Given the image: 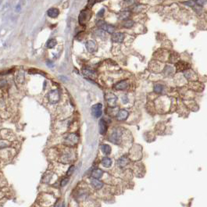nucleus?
I'll list each match as a JSON object with an SVG mask.
<instances>
[{"label":"nucleus","instance_id":"nucleus-1","mask_svg":"<svg viewBox=\"0 0 207 207\" xmlns=\"http://www.w3.org/2000/svg\"><path fill=\"white\" fill-rule=\"evenodd\" d=\"M122 138V131L118 128H116L114 130H112L111 134L109 136V140L110 142H112L113 144H116L118 145L120 143Z\"/></svg>","mask_w":207,"mask_h":207},{"label":"nucleus","instance_id":"nucleus-2","mask_svg":"<svg viewBox=\"0 0 207 207\" xmlns=\"http://www.w3.org/2000/svg\"><path fill=\"white\" fill-rule=\"evenodd\" d=\"M97 26L102 30H103L104 31H106V32L110 33V34H113L116 31V27L114 26L107 24L103 21H98Z\"/></svg>","mask_w":207,"mask_h":207},{"label":"nucleus","instance_id":"nucleus-3","mask_svg":"<svg viewBox=\"0 0 207 207\" xmlns=\"http://www.w3.org/2000/svg\"><path fill=\"white\" fill-rule=\"evenodd\" d=\"M60 99V94L58 90H52L48 94V99L51 103H56L59 101Z\"/></svg>","mask_w":207,"mask_h":207},{"label":"nucleus","instance_id":"nucleus-4","mask_svg":"<svg viewBox=\"0 0 207 207\" xmlns=\"http://www.w3.org/2000/svg\"><path fill=\"white\" fill-rule=\"evenodd\" d=\"M91 16H92V13L88 9L81 11L79 15V23L81 24H85L86 22H88L90 20Z\"/></svg>","mask_w":207,"mask_h":207},{"label":"nucleus","instance_id":"nucleus-5","mask_svg":"<svg viewBox=\"0 0 207 207\" xmlns=\"http://www.w3.org/2000/svg\"><path fill=\"white\" fill-rule=\"evenodd\" d=\"M78 142V136L76 134H70L68 136L65 138L66 145L70 146H74Z\"/></svg>","mask_w":207,"mask_h":207},{"label":"nucleus","instance_id":"nucleus-6","mask_svg":"<svg viewBox=\"0 0 207 207\" xmlns=\"http://www.w3.org/2000/svg\"><path fill=\"white\" fill-rule=\"evenodd\" d=\"M92 113L95 118L100 117L102 116V113H103V105L101 103H97L94 105L92 107Z\"/></svg>","mask_w":207,"mask_h":207},{"label":"nucleus","instance_id":"nucleus-7","mask_svg":"<svg viewBox=\"0 0 207 207\" xmlns=\"http://www.w3.org/2000/svg\"><path fill=\"white\" fill-rule=\"evenodd\" d=\"M15 81H16V83L17 85H23L24 82V71L22 70H20L18 71L17 73H16V75H15Z\"/></svg>","mask_w":207,"mask_h":207},{"label":"nucleus","instance_id":"nucleus-8","mask_svg":"<svg viewBox=\"0 0 207 207\" xmlns=\"http://www.w3.org/2000/svg\"><path fill=\"white\" fill-rule=\"evenodd\" d=\"M106 99L107 103L110 106V107L115 106L116 103V101H117V98L115 95H113L112 93H108L106 95Z\"/></svg>","mask_w":207,"mask_h":207},{"label":"nucleus","instance_id":"nucleus-9","mask_svg":"<svg viewBox=\"0 0 207 207\" xmlns=\"http://www.w3.org/2000/svg\"><path fill=\"white\" fill-rule=\"evenodd\" d=\"M124 38H125V36L123 33L116 32L112 34L111 39H112V41L115 43H121L124 41Z\"/></svg>","mask_w":207,"mask_h":207},{"label":"nucleus","instance_id":"nucleus-10","mask_svg":"<svg viewBox=\"0 0 207 207\" xmlns=\"http://www.w3.org/2000/svg\"><path fill=\"white\" fill-rule=\"evenodd\" d=\"M86 48L89 53H95L97 50V44L95 41L93 40H89L86 42Z\"/></svg>","mask_w":207,"mask_h":207},{"label":"nucleus","instance_id":"nucleus-11","mask_svg":"<svg viewBox=\"0 0 207 207\" xmlns=\"http://www.w3.org/2000/svg\"><path fill=\"white\" fill-rule=\"evenodd\" d=\"M129 112L126 110H119V112L116 114V119L120 121H124L128 117Z\"/></svg>","mask_w":207,"mask_h":207},{"label":"nucleus","instance_id":"nucleus-12","mask_svg":"<svg viewBox=\"0 0 207 207\" xmlns=\"http://www.w3.org/2000/svg\"><path fill=\"white\" fill-rule=\"evenodd\" d=\"M128 85H129V84L127 80L121 81L116 84L114 85V89L116 90H125L128 88Z\"/></svg>","mask_w":207,"mask_h":207},{"label":"nucleus","instance_id":"nucleus-13","mask_svg":"<svg viewBox=\"0 0 207 207\" xmlns=\"http://www.w3.org/2000/svg\"><path fill=\"white\" fill-rule=\"evenodd\" d=\"M91 184L94 188L97 190L101 189L103 187V183L100 181L99 179H96V178H92L91 179Z\"/></svg>","mask_w":207,"mask_h":207},{"label":"nucleus","instance_id":"nucleus-14","mask_svg":"<svg viewBox=\"0 0 207 207\" xmlns=\"http://www.w3.org/2000/svg\"><path fill=\"white\" fill-rule=\"evenodd\" d=\"M99 132L101 134H105L107 130V124L103 119H101L99 121Z\"/></svg>","mask_w":207,"mask_h":207},{"label":"nucleus","instance_id":"nucleus-15","mask_svg":"<svg viewBox=\"0 0 207 207\" xmlns=\"http://www.w3.org/2000/svg\"><path fill=\"white\" fill-rule=\"evenodd\" d=\"M82 73L85 77H89V78H95L96 77V73L90 69H84L82 71Z\"/></svg>","mask_w":207,"mask_h":207},{"label":"nucleus","instance_id":"nucleus-16","mask_svg":"<svg viewBox=\"0 0 207 207\" xmlns=\"http://www.w3.org/2000/svg\"><path fill=\"white\" fill-rule=\"evenodd\" d=\"M48 16L51 18H56L59 14V9L57 8H51L47 11Z\"/></svg>","mask_w":207,"mask_h":207},{"label":"nucleus","instance_id":"nucleus-17","mask_svg":"<svg viewBox=\"0 0 207 207\" xmlns=\"http://www.w3.org/2000/svg\"><path fill=\"white\" fill-rule=\"evenodd\" d=\"M103 171L101 169H95L92 173V177L93 178H96V179H99L103 177Z\"/></svg>","mask_w":207,"mask_h":207},{"label":"nucleus","instance_id":"nucleus-18","mask_svg":"<svg viewBox=\"0 0 207 207\" xmlns=\"http://www.w3.org/2000/svg\"><path fill=\"white\" fill-rule=\"evenodd\" d=\"M112 160L110 158H109V157H104L103 160H102V165L104 167H106V168H110V166H112Z\"/></svg>","mask_w":207,"mask_h":207},{"label":"nucleus","instance_id":"nucleus-19","mask_svg":"<svg viewBox=\"0 0 207 207\" xmlns=\"http://www.w3.org/2000/svg\"><path fill=\"white\" fill-rule=\"evenodd\" d=\"M188 64L186 63H184V61H179L176 64V67H177L178 71H185L187 69H188Z\"/></svg>","mask_w":207,"mask_h":207},{"label":"nucleus","instance_id":"nucleus-20","mask_svg":"<svg viewBox=\"0 0 207 207\" xmlns=\"http://www.w3.org/2000/svg\"><path fill=\"white\" fill-rule=\"evenodd\" d=\"M101 150L103 152V153L105 154V155H110L111 153L112 148L110 147V145H107V144H103L101 146Z\"/></svg>","mask_w":207,"mask_h":207},{"label":"nucleus","instance_id":"nucleus-21","mask_svg":"<svg viewBox=\"0 0 207 207\" xmlns=\"http://www.w3.org/2000/svg\"><path fill=\"white\" fill-rule=\"evenodd\" d=\"M128 163V159L126 156H122L117 161V165L120 167H124Z\"/></svg>","mask_w":207,"mask_h":207},{"label":"nucleus","instance_id":"nucleus-22","mask_svg":"<svg viewBox=\"0 0 207 207\" xmlns=\"http://www.w3.org/2000/svg\"><path fill=\"white\" fill-rule=\"evenodd\" d=\"M163 90V85H161V84H156L154 85V92L156 93H158V94H160L162 93Z\"/></svg>","mask_w":207,"mask_h":207},{"label":"nucleus","instance_id":"nucleus-23","mask_svg":"<svg viewBox=\"0 0 207 207\" xmlns=\"http://www.w3.org/2000/svg\"><path fill=\"white\" fill-rule=\"evenodd\" d=\"M94 35L99 38H105L106 37V33L103 30H96L94 33Z\"/></svg>","mask_w":207,"mask_h":207},{"label":"nucleus","instance_id":"nucleus-24","mask_svg":"<svg viewBox=\"0 0 207 207\" xmlns=\"http://www.w3.org/2000/svg\"><path fill=\"white\" fill-rule=\"evenodd\" d=\"M57 42H56V40L54 39H52L50 40H49L47 42V47L49 49H53L56 45Z\"/></svg>","mask_w":207,"mask_h":207},{"label":"nucleus","instance_id":"nucleus-25","mask_svg":"<svg viewBox=\"0 0 207 207\" xmlns=\"http://www.w3.org/2000/svg\"><path fill=\"white\" fill-rule=\"evenodd\" d=\"M129 16H130V13L127 12V11H124V12L120 13V19L124 20V19L128 18Z\"/></svg>","mask_w":207,"mask_h":207},{"label":"nucleus","instance_id":"nucleus-26","mask_svg":"<svg viewBox=\"0 0 207 207\" xmlns=\"http://www.w3.org/2000/svg\"><path fill=\"white\" fill-rule=\"evenodd\" d=\"M133 24L134 22L132 21H130V20H128V21H125L124 24V27H127V28H130L133 26Z\"/></svg>","mask_w":207,"mask_h":207},{"label":"nucleus","instance_id":"nucleus-27","mask_svg":"<svg viewBox=\"0 0 207 207\" xmlns=\"http://www.w3.org/2000/svg\"><path fill=\"white\" fill-rule=\"evenodd\" d=\"M74 165L71 166L69 167L67 172V175L68 177L69 176H71V175L74 173Z\"/></svg>","mask_w":207,"mask_h":207},{"label":"nucleus","instance_id":"nucleus-28","mask_svg":"<svg viewBox=\"0 0 207 207\" xmlns=\"http://www.w3.org/2000/svg\"><path fill=\"white\" fill-rule=\"evenodd\" d=\"M69 182V178H63V179H62V180H61V182H60V185L62 187H64L66 186L67 184V183Z\"/></svg>","mask_w":207,"mask_h":207},{"label":"nucleus","instance_id":"nucleus-29","mask_svg":"<svg viewBox=\"0 0 207 207\" xmlns=\"http://www.w3.org/2000/svg\"><path fill=\"white\" fill-rule=\"evenodd\" d=\"M207 3V0H196V3L198 6H203Z\"/></svg>","mask_w":207,"mask_h":207},{"label":"nucleus","instance_id":"nucleus-30","mask_svg":"<svg viewBox=\"0 0 207 207\" xmlns=\"http://www.w3.org/2000/svg\"><path fill=\"white\" fill-rule=\"evenodd\" d=\"M185 4L186 5H188V6H192L195 5V3L193 2L192 0H190V1H188V2H186L185 3Z\"/></svg>","mask_w":207,"mask_h":207},{"label":"nucleus","instance_id":"nucleus-31","mask_svg":"<svg viewBox=\"0 0 207 207\" xmlns=\"http://www.w3.org/2000/svg\"><path fill=\"white\" fill-rule=\"evenodd\" d=\"M123 102H124V103H127V96H124V97H123Z\"/></svg>","mask_w":207,"mask_h":207},{"label":"nucleus","instance_id":"nucleus-32","mask_svg":"<svg viewBox=\"0 0 207 207\" xmlns=\"http://www.w3.org/2000/svg\"><path fill=\"white\" fill-rule=\"evenodd\" d=\"M103 13H104V9H103L100 11V13H99V14H98V16H99V17H102V16L103 15Z\"/></svg>","mask_w":207,"mask_h":207},{"label":"nucleus","instance_id":"nucleus-33","mask_svg":"<svg viewBox=\"0 0 207 207\" xmlns=\"http://www.w3.org/2000/svg\"><path fill=\"white\" fill-rule=\"evenodd\" d=\"M61 207H66L65 206V202H63V203L62 206H61Z\"/></svg>","mask_w":207,"mask_h":207}]
</instances>
